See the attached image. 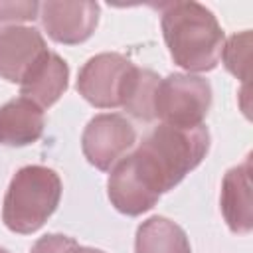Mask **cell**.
<instances>
[{
	"label": "cell",
	"mask_w": 253,
	"mask_h": 253,
	"mask_svg": "<svg viewBox=\"0 0 253 253\" xmlns=\"http://www.w3.org/2000/svg\"><path fill=\"white\" fill-rule=\"evenodd\" d=\"M0 253H10V251H6V249H2V247H0Z\"/></svg>",
	"instance_id": "ac0fdd59"
},
{
	"label": "cell",
	"mask_w": 253,
	"mask_h": 253,
	"mask_svg": "<svg viewBox=\"0 0 253 253\" xmlns=\"http://www.w3.org/2000/svg\"><path fill=\"white\" fill-rule=\"evenodd\" d=\"M160 83V77L150 71V69H142V67H132L121 97V107L140 119V121H152L154 119V93L156 87Z\"/></svg>",
	"instance_id": "4fadbf2b"
},
{
	"label": "cell",
	"mask_w": 253,
	"mask_h": 253,
	"mask_svg": "<svg viewBox=\"0 0 253 253\" xmlns=\"http://www.w3.org/2000/svg\"><path fill=\"white\" fill-rule=\"evenodd\" d=\"M210 148L204 125L178 128L160 125L152 128L134 152L123 156L109 174L111 204L125 215H140L156 206L160 194L172 190L194 170Z\"/></svg>",
	"instance_id": "6da1fadb"
},
{
	"label": "cell",
	"mask_w": 253,
	"mask_h": 253,
	"mask_svg": "<svg viewBox=\"0 0 253 253\" xmlns=\"http://www.w3.org/2000/svg\"><path fill=\"white\" fill-rule=\"evenodd\" d=\"M249 49H251V32L245 30L241 34H233L227 43H223V63L229 73H233L237 79L247 81L249 79Z\"/></svg>",
	"instance_id": "5bb4252c"
},
{
	"label": "cell",
	"mask_w": 253,
	"mask_h": 253,
	"mask_svg": "<svg viewBox=\"0 0 253 253\" xmlns=\"http://www.w3.org/2000/svg\"><path fill=\"white\" fill-rule=\"evenodd\" d=\"M67 79L69 67L65 59L47 49L26 71L20 81V91L38 107L47 109L63 95V91L67 89Z\"/></svg>",
	"instance_id": "9c48e42d"
},
{
	"label": "cell",
	"mask_w": 253,
	"mask_h": 253,
	"mask_svg": "<svg viewBox=\"0 0 253 253\" xmlns=\"http://www.w3.org/2000/svg\"><path fill=\"white\" fill-rule=\"evenodd\" d=\"M162 34L170 57L188 71H210L217 65L225 36L217 18L198 2L162 6Z\"/></svg>",
	"instance_id": "7a4b0ae2"
},
{
	"label": "cell",
	"mask_w": 253,
	"mask_h": 253,
	"mask_svg": "<svg viewBox=\"0 0 253 253\" xmlns=\"http://www.w3.org/2000/svg\"><path fill=\"white\" fill-rule=\"evenodd\" d=\"M71 245H75V239L67 237V235H59V233H51V235H43L40 237L30 253H63L65 249H69Z\"/></svg>",
	"instance_id": "2e32d148"
},
{
	"label": "cell",
	"mask_w": 253,
	"mask_h": 253,
	"mask_svg": "<svg viewBox=\"0 0 253 253\" xmlns=\"http://www.w3.org/2000/svg\"><path fill=\"white\" fill-rule=\"evenodd\" d=\"M45 51V40L36 28L10 26L0 30V77L20 83L32 63Z\"/></svg>",
	"instance_id": "ba28073f"
},
{
	"label": "cell",
	"mask_w": 253,
	"mask_h": 253,
	"mask_svg": "<svg viewBox=\"0 0 253 253\" xmlns=\"http://www.w3.org/2000/svg\"><path fill=\"white\" fill-rule=\"evenodd\" d=\"M211 105L210 83L192 73H172L160 79L154 93V119L178 128L200 126Z\"/></svg>",
	"instance_id": "277c9868"
},
{
	"label": "cell",
	"mask_w": 253,
	"mask_h": 253,
	"mask_svg": "<svg viewBox=\"0 0 253 253\" xmlns=\"http://www.w3.org/2000/svg\"><path fill=\"white\" fill-rule=\"evenodd\" d=\"M221 213L233 233H249L253 227L251 156L225 172L221 182Z\"/></svg>",
	"instance_id": "30bf717a"
},
{
	"label": "cell",
	"mask_w": 253,
	"mask_h": 253,
	"mask_svg": "<svg viewBox=\"0 0 253 253\" xmlns=\"http://www.w3.org/2000/svg\"><path fill=\"white\" fill-rule=\"evenodd\" d=\"M45 126L43 109L26 97L0 107V142L6 146H28L36 142Z\"/></svg>",
	"instance_id": "8fae6325"
},
{
	"label": "cell",
	"mask_w": 253,
	"mask_h": 253,
	"mask_svg": "<svg viewBox=\"0 0 253 253\" xmlns=\"http://www.w3.org/2000/svg\"><path fill=\"white\" fill-rule=\"evenodd\" d=\"M136 142L134 126L117 113L93 117L81 136V148L89 164L107 172L111 170Z\"/></svg>",
	"instance_id": "8992f818"
},
{
	"label": "cell",
	"mask_w": 253,
	"mask_h": 253,
	"mask_svg": "<svg viewBox=\"0 0 253 253\" xmlns=\"http://www.w3.org/2000/svg\"><path fill=\"white\" fill-rule=\"evenodd\" d=\"M61 200V180L47 166L20 168L4 196L2 219L14 233H34L55 211Z\"/></svg>",
	"instance_id": "3957f363"
},
{
	"label": "cell",
	"mask_w": 253,
	"mask_h": 253,
	"mask_svg": "<svg viewBox=\"0 0 253 253\" xmlns=\"http://www.w3.org/2000/svg\"><path fill=\"white\" fill-rule=\"evenodd\" d=\"M134 253H192V247L178 223L162 215H152L136 229Z\"/></svg>",
	"instance_id": "7c38bea8"
},
{
	"label": "cell",
	"mask_w": 253,
	"mask_h": 253,
	"mask_svg": "<svg viewBox=\"0 0 253 253\" xmlns=\"http://www.w3.org/2000/svg\"><path fill=\"white\" fill-rule=\"evenodd\" d=\"M132 67L134 63L121 53H99L81 67L77 91L93 107L117 109Z\"/></svg>",
	"instance_id": "5b68a950"
},
{
	"label": "cell",
	"mask_w": 253,
	"mask_h": 253,
	"mask_svg": "<svg viewBox=\"0 0 253 253\" xmlns=\"http://www.w3.org/2000/svg\"><path fill=\"white\" fill-rule=\"evenodd\" d=\"M63 253H105V251H101V249H93V247H81V245H71L69 249H65Z\"/></svg>",
	"instance_id": "e0dca14e"
},
{
	"label": "cell",
	"mask_w": 253,
	"mask_h": 253,
	"mask_svg": "<svg viewBox=\"0 0 253 253\" xmlns=\"http://www.w3.org/2000/svg\"><path fill=\"white\" fill-rule=\"evenodd\" d=\"M38 2H0V22H20L38 18Z\"/></svg>",
	"instance_id": "9a60e30c"
},
{
	"label": "cell",
	"mask_w": 253,
	"mask_h": 253,
	"mask_svg": "<svg viewBox=\"0 0 253 253\" xmlns=\"http://www.w3.org/2000/svg\"><path fill=\"white\" fill-rule=\"evenodd\" d=\"M42 24L51 40L65 45H75L91 38L99 22L97 2H57L40 4Z\"/></svg>",
	"instance_id": "52a82bcc"
}]
</instances>
